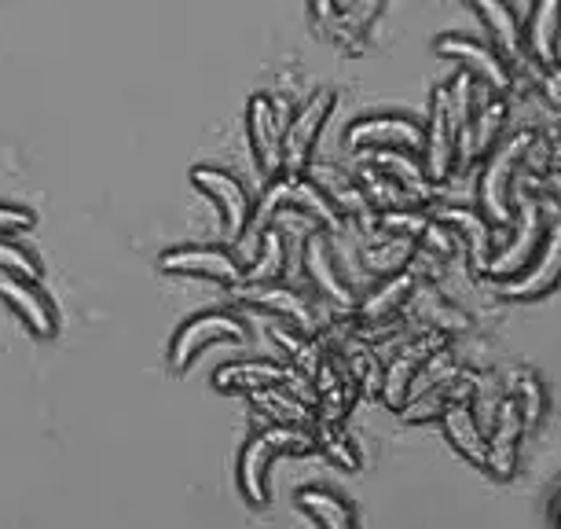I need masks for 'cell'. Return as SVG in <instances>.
<instances>
[{"label":"cell","instance_id":"6da1fadb","mask_svg":"<svg viewBox=\"0 0 561 529\" xmlns=\"http://www.w3.org/2000/svg\"><path fill=\"white\" fill-rule=\"evenodd\" d=\"M247 338H250V327H247V320H239L236 313H225V309L198 313L176 327L173 342H169V368H173V372H187L206 346L247 342Z\"/></svg>","mask_w":561,"mask_h":529},{"label":"cell","instance_id":"7a4b0ae2","mask_svg":"<svg viewBox=\"0 0 561 529\" xmlns=\"http://www.w3.org/2000/svg\"><path fill=\"white\" fill-rule=\"evenodd\" d=\"M337 108V92L320 89L294 111V119L283 125V177H301L312 158V147L320 140L323 122Z\"/></svg>","mask_w":561,"mask_h":529},{"label":"cell","instance_id":"3957f363","mask_svg":"<svg viewBox=\"0 0 561 529\" xmlns=\"http://www.w3.org/2000/svg\"><path fill=\"white\" fill-rule=\"evenodd\" d=\"M287 449H309V438H301L287 423L253 434L247 441V449L239 457V489L247 493V500L264 504V496H268V463L275 452H287Z\"/></svg>","mask_w":561,"mask_h":529},{"label":"cell","instance_id":"277c9868","mask_svg":"<svg viewBox=\"0 0 561 529\" xmlns=\"http://www.w3.org/2000/svg\"><path fill=\"white\" fill-rule=\"evenodd\" d=\"M459 133H462V125H459V119H455V111H451L448 85H440V89L433 92L430 125H426V133H422V158H426V177H430V181H444V177L451 173Z\"/></svg>","mask_w":561,"mask_h":529},{"label":"cell","instance_id":"5b68a950","mask_svg":"<svg viewBox=\"0 0 561 529\" xmlns=\"http://www.w3.org/2000/svg\"><path fill=\"white\" fill-rule=\"evenodd\" d=\"M192 184L220 210L228 239H239L242 232H247L250 214H253L247 188H242L236 177L228 173V169H217V166H195L192 169Z\"/></svg>","mask_w":561,"mask_h":529},{"label":"cell","instance_id":"8992f818","mask_svg":"<svg viewBox=\"0 0 561 529\" xmlns=\"http://www.w3.org/2000/svg\"><path fill=\"white\" fill-rule=\"evenodd\" d=\"M0 299L12 305V313L30 327V335H37V338L59 335V309L45 294V288H41V280L0 272Z\"/></svg>","mask_w":561,"mask_h":529},{"label":"cell","instance_id":"52a82bcc","mask_svg":"<svg viewBox=\"0 0 561 529\" xmlns=\"http://www.w3.org/2000/svg\"><path fill=\"white\" fill-rule=\"evenodd\" d=\"M165 277H198L214 283H242V264L225 247H173L158 258Z\"/></svg>","mask_w":561,"mask_h":529},{"label":"cell","instance_id":"ba28073f","mask_svg":"<svg viewBox=\"0 0 561 529\" xmlns=\"http://www.w3.org/2000/svg\"><path fill=\"white\" fill-rule=\"evenodd\" d=\"M247 140L264 177L283 173V122L279 103L268 97H253L247 108Z\"/></svg>","mask_w":561,"mask_h":529},{"label":"cell","instance_id":"9c48e42d","mask_svg":"<svg viewBox=\"0 0 561 529\" xmlns=\"http://www.w3.org/2000/svg\"><path fill=\"white\" fill-rule=\"evenodd\" d=\"M345 147L364 151V147H404V151H419L422 147V125L404 114H375V119H359L348 125Z\"/></svg>","mask_w":561,"mask_h":529},{"label":"cell","instance_id":"30bf717a","mask_svg":"<svg viewBox=\"0 0 561 529\" xmlns=\"http://www.w3.org/2000/svg\"><path fill=\"white\" fill-rule=\"evenodd\" d=\"M433 48H437V56L459 59L466 70L478 74L481 89H492V92H506V89H511V70H506V63L495 56V52L481 48L478 41L444 34V37H437V45H433Z\"/></svg>","mask_w":561,"mask_h":529},{"label":"cell","instance_id":"8fae6325","mask_svg":"<svg viewBox=\"0 0 561 529\" xmlns=\"http://www.w3.org/2000/svg\"><path fill=\"white\" fill-rule=\"evenodd\" d=\"M290 379V372L283 364L272 361H231L214 372V386L228 390V394H253L264 386H283Z\"/></svg>","mask_w":561,"mask_h":529},{"label":"cell","instance_id":"7c38bea8","mask_svg":"<svg viewBox=\"0 0 561 529\" xmlns=\"http://www.w3.org/2000/svg\"><path fill=\"white\" fill-rule=\"evenodd\" d=\"M250 305H257V309L272 313V316H283L290 327H298V331H312L316 327V313L312 305L301 299V294H294L287 288H275V283H257V288H247L242 294Z\"/></svg>","mask_w":561,"mask_h":529},{"label":"cell","instance_id":"4fadbf2b","mask_svg":"<svg viewBox=\"0 0 561 529\" xmlns=\"http://www.w3.org/2000/svg\"><path fill=\"white\" fill-rule=\"evenodd\" d=\"M287 210H298L309 221H320L327 228H342V217H337V206L327 199V192L312 177H294L290 181V199H287Z\"/></svg>","mask_w":561,"mask_h":529},{"label":"cell","instance_id":"5bb4252c","mask_svg":"<svg viewBox=\"0 0 561 529\" xmlns=\"http://www.w3.org/2000/svg\"><path fill=\"white\" fill-rule=\"evenodd\" d=\"M558 19H561V0H536L533 23H528V45L539 56V63H554V45H558Z\"/></svg>","mask_w":561,"mask_h":529},{"label":"cell","instance_id":"9a60e30c","mask_svg":"<svg viewBox=\"0 0 561 529\" xmlns=\"http://www.w3.org/2000/svg\"><path fill=\"white\" fill-rule=\"evenodd\" d=\"M478 12L489 19V26H492V34L500 37V45L503 52L511 59H525V48H522V26H517V19L511 12V4L506 0H470Z\"/></svg>","mask_w":561,"mask_h":529},{"label":"cell","instance_id":"2e32d148","mask_svg":"<svg viewBox=\"0 0 561 529\" xmlns=\"http://www.w3.org/2000/svg\"><path fill=\"white\" fill-rule=\"evenodd\" d=\"M528 140L533 136L522 133V136H514L511 144H503L500 147V155L489 162V173H484V199H489V210L495 217H506V210H503V184H506V173H511V162L517 155H522V147H528Z\"/></svg>","mask_w":561,"mask_h":529},{"label":"cell","instance_id":"e0dca14e","mask_svg":"<svg viewBox=\"0 0 561 529\" xmlns=\"http://www.w3.org/2000/svg\"><path fill=\"white\" fill-rule=\"evenodd\" d=\"M283 261H287V243H283V232L279 228H264L257 261L242 272V283H247V288H257V283H275V277L283 272Z\"/></svg>","mask_w":561,"mask_h":529},{"label":"cell","instance_id":"ac0fdd59","mask_svg":"<svg viewBox=\"0 0 561 529\" xmlns=\"http://www.w3.org/2000/svg\"><path fill=\"white\" fill-rule=\"evenodd\" d=\"M305 264H309V277L316 280V288H320L327 299H334L342 305H353V294H348L342 288V280H337L334 264H331V258H327V243L320 236L309 239V258H305Z\"/></svg>","mask_w":561,"mask_h":529},{"label":"cell","instance_id":"d6986e66","mask_svg":"<svg viewBox=\"0 0 561 529\" xmlns=\"http://www.w3.org/2000/svg\"><path fill=\"white\" fill-rule=\"evenodd\" d=\"M500 125H503V103L492 100V103H481L478 122L466 125L459 136H462V144L470 147L473 155H481V151H489V144H492V136H495Z\"/></svg>","mask_w":561,"mask_h":529},{"label":"cell","instance_id":"ffe728a7","mask_svg":"<svg viewBox=\"0 0 561 529\" xmlns=\"http://www.w3.org/2000/svg\"><path fill=\"white\" fill-rule=\"evenodd\" d=\"M0 272H12V277H26V280H41L45 277V264L30 247L23 243L0 236Z\"/></svg>","mask_w":561,"mask_h":529},{"label":"cell","instance_id":"44dd1931","mask_svg":"<svg viewBox=\"0 0 561 529\" xmlns=\"http://www.w3.org/2000/svg\"><path fill=\"white\" fill-rule=\"evenodd\" d=\"M301 511H312L320 518L323 529H353V515H348V507L337 500V496H327V493H301L298 496Z\"/></svg>","mask_w":561,"mask_h":529},{"label":"cell","instance_id":"7402d4cb","mask_svg":"<svg viewBox=\"0 0 561 529\" xmlns=\"http://www.w3.org/2000/svg\"><path fill=\"white\" fill-rule=\"evenodd\" d=\"M250 397H253V405H257V408H264V412H268V416H275V419H279V423H287V427H290V423L305 419V408H301L298 401H294L290 394H283L279 386H264V390H253Z\"/></svg>","mask_w":561,"mask_h":529},{"label":"cell","instance_id":"603a6c76","mask_svg":"<svg viewBox=\"0 0 561 529\" xmlns=\"http://www.w3.org/2000/svg\"><path fill=\"white\" fill-rule=\"evenodd\" d=\"M375 166H382L386 173H393V181H397V184H408L411 192H426V181H422L426 173H422V169H419L415 162H411L408 155L386 151V147H382V151L375 155Z\"/></svg>","mask_w":561,"mask_h":529},{"label":"cell","instance_id":"cb8c5ba5","mask_svg":"<svg viewBox=\"0 0 561 529\" xmlns=\"http://www.w3.org/2000/svg\"><path fill=\"white\" fill-rule=\"evenodd\" d=\"M408 291H411V277L389 280L386 288L375 294V299H367V302H364V313H367V316H389L400 302H404V294H408Z\"/></svg>","mask_w":561,"mask_h":529},{"label":"cell","instance_id":"d4e9b609","mask_svg":"<svg viewBox=\"0 0 561 529\" xmlns=\"http://www.w3.org/2000/svg\"><path fill=\"white\" fill-rule=\"evenodd\" d=\"M422 357H426V346H411L408 353H400V361H393V368H389V383H386V397L389 401L404 397V386H408V379H411V368H415Z\"/></svg>","mask_w":561,"mask_h":529},{"label":"cell","instance_id":"484cf974","mask_svg":"<svg viewBox=\"0 0 561 529\" xmlns=\"http://www.w3.org/2000/svg\"><path fill=\"white\" fill-rule=\"evenodd\" d=\"M37 225V214L19 203H0V236H19Z\"/></svg>","mask_w":561,"mask_h":529},{"label":"cell","instance_id":"4316f807","mask_svg":"<svg viewBox=\"0 0 561 529\" xmlns=\"http://www.w3.org/2000/svg\"><path fill=\"white\" fill-rule=\"evenodd\" d=\"M367 188H370V199H375L378 206L386 203H404V192H400V184L393 177H382V173H367Z\"/></svg>","mask_w":561,"mask_h":529},{"label":"cell","instance_id":"83f0119b","mask_svg":"<svg viewBox=\"0 0 561 529\" xmlns=\"http://www.w3.org/2000/svg\"><path fill=\"white\" fill-rule=\"evenodd\" d=\"M382 221L389 228H400V232H426V217H419V214H386Z\"/></svg>","mask_w":561,"mask_h":529},{"label":"cell","instance_id":"f1b7e54d","mask_svg":"<svg viewBox=\"0 0 561 529\" xmlns=\"http://www.w3.org/2000/svg\"><path fill=\"white\" fill-rule=\"evenodd\" d=\"M309 4H312L316 19H331L334 15V0H309Z\"/></svg>","mask_w":561,"mask_h":529}]
</instances>
